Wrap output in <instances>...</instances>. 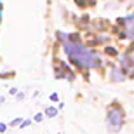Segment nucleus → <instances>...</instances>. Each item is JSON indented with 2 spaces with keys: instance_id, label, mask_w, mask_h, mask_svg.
<instances>
[{
  "instance_id": "f257e3e1",
  "label": "nucleus",
  "mask_w": 134,
  "mask_h": 134,
  "mask_svg": "<svg viewBox=\"0 0 134 134\" xmlns=\"http://www.w3.org/2000/svg\"><path fill=\"white\" fill-rule=\"evenodd\" d=\"M63 51L68 56V59L71 61V65L80 70L98 68L101 65V59L96 56V52L85 49L84 45H80L79 42H70L68 38L63 40Z\"/></svg>"
},
{
  "instance_id": "f03ea898",
  "label": "nucleus",
  "mask_w": 134,
  "mask_h": 134,
  "mask_svg": "<svg viewBox=\"0 0 134 134\" xmlns=\"http://www.w3.org/2000/svg\"><path fill=\"white\" fill-rule=\"evenodd\" d=\"M122 122H124V111L117 104L108 108V111H106V125H108V129L111 132H117L122 127Z\"/></svg>"
},
{
  "instance_id": "7ed1b4c3",
  "label": "nucleus",
  "mask_w": 134,
  "mask_h": 134,
  "mask_svg": "<svg viewBox=\"0 0 134 134\" xmlns=\"http://www.w3.org/2000/svg\"><path fill=\"white\" fill-rule=\"evenodd\" d=\"M119 25H122V28H124V35H122V37L134 38V16L120 19V21H119Z\"/></svg>"
},
{
  "instance_id": "20e7f679",
  "label": "nucleus",
  "mask_w": 134,
  "mask_h": 134,
  "mask_svg": "<svg viewBox=\"0 0 134 134\" xmlns=\"http://www.w3.org/2000/svg\"><path fill=\"white\" fill-rule=\"evenodd\" d=\"M44 115H45V117H49V119H54L56 115H58V108H54V106H49V108H45Z\"/></svg>"
},
{
  "instance_id": "39448f33",
  "label": "nucleus",
  "mask_w": 134,
  "mask_h": 134,
  "mask_svg": "<svg viewBox=\"0 0 134 134\" xmlns=\"http://www.w3.org/2000/svg\"><path fill=\"white\" fill-rule=\"evenodd\" d=\"M44 117H45L44 113H37V115L33 117V120H35V122H42V120H44Z\"/></svg>"
},
{
  "instance_id": "423d86ee",
  "label": "nucleus",
  "mask_w": 134,
  "mask_h": 134,
  "mask_svg": "<svg viewBox=\"0 0 134 134\" xmlns=\"http://www.w3.org/2000/svg\"><path fill=\"white\" fill-rule=\"evenodd\" d=\"M21 122H23V119L19 117V119H14V120H12V122H10V125H19Z\"/></svg>"
},
{
  "instance_id": "0eeeda50",
  "label": "nucleus",
  "mask_w": 134,
  "mask_h": 134,
  "mask_svg": "<svg viewBox=\"0 0 134 134\" xmlns=\"http://www.w3.org/2000/svg\"><path fill=\"white\" fill-rule=\"evenodd\" d=\"M30 124H31V120H23V122H21V127H28Z\"/></svg>"
},
{
  "instance_id": "6e6552de",
  "label": "nucleus",
  "mask_w": 134,
  "mask_h": 134,
  "mask_svg": "<svg viewBox=\"0 0 134 134\" xmlns=\"http://www.w3.org/2000/svg\"><path fill=\"white\" fill-rule=\"evenodd\" d=\"M59 99V96L56 94V92H52V94H51V101H58Z\"/></svg>"
},
{
  "instance_id": "1a4fd4ad",
  "label": "nucleus",
  "mask_w": 134,
  "mask_h": 134,
  "mask_svg": "<svg viewBox=\"0 0 134 134\" xmlns=\"http://www.w3.org/2000/svg\"><path fill=\"white\" fill-rule=\"evenodd\" d=\"M106 52H108V54H111V56H115V54H117V51H115V49H111V47H108V49H106Z\"/></svg>"
},
{
  "instance_id": "9d476101",
  "label": "nucleus",
  "mask_w": 134,
  "mask_h": 134,
  "mask_svg": "<svg viewBox=\"0 0 134 134\" xmlns=\"http://www.w3.org/2000/svg\"><path fill=\"white\" fill-rule=\"evenodd\" d=\"M5 131H7V125H5V124H0V132L4 134Z\"/></svg>"
},
{
  "instance_id": "9b49d317",
  "label": "nucleus",
  "mask_w": 134,
  "mask_h": 134,
  "mask_svg": "<svg viewBox=\"0 0 134 134\" xmlns=\"http://www.w3.org/2000/svg\"><path fill=\"white\" fill-rule=\"evenodd\" d=\"M2 9L4 7H2V2H0V21H2Z\"/></svg>"
},
{
  "instance_id": "f8f14e48",
  "label": "nucleus",
  "mask_w": 134,
  "mask_h": 134,
  "mask_svg": "<svg viewBox=\"0 0 134 134\" xmlns=\"http://www.w3.org/2000/svg\"><path fill=\"white\" fill-rule=\"evenodd\" d=\"M59 134H63V132H59Z\"/></svg>"
}]
</instances>
